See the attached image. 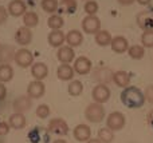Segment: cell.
<instances>
[{
	"mask_svg": "<svg viewBox=\"0 0 153 143\" xmlns=\"http://www.w3.org/2000/svg\"><path fill=\"white\" fill-rule=\"evenodd\" d=\"M120 98H121L122 104L128 109H140L146 102L144 92L138 87H134V86H129V87L124 88Z\"/></svg>",
	"mask_w": 153,
	"mask_h": 143,
	"instance_id": "1",
	"label": "cell"
},
{
	"mask_svg": "<svg viewBox=\"0 0 153 143\" xmlns=\"http://www.w3.org/2000/svg\"><path fill=\"white\" fill-rule=\"evenodd\" d=\"M85 118L90 123H100L105 118V109L100 103H90L85 110Z\"/></svg>",
	"mask_w": 153,
	"mask_h": 143,
	"instance_id": "2",
	"label": "cell"
},
{
	"mask_svg": "<svg viewBox=\"0 0 153 143\" xmlns=\"http://www.w3.org/2000/svg\"><path fill=\"white\" fill-rule=\"evenodd\" d=\"M126 123V118L122 112L120 111H113L108 115L106 118V127L110 128L111 131H120L125 127Z\"/></svg>",
	"mask_w": 153,
	"mask_h": 143,
	"instance_id": "3",
	"label": "cell"
},
{
	"mask_svg": "<svg viewBox=\"0 0 153 143\" xmlns=\"http://www.w3.org/2000/svg\"><path fill=\"white\" fill-rule=\"evenodd\" d=\"M13 60L22 68H28L30 66L34 64V55L27 48H20V50H18L15 52V59Z\"/></svg>",
	"mask_w": 153,
	"mask_h": 143,
	"instance_id": "4",
	"label": "cell"
},
{
	"mask_svg": "<svg viewBox=\"0 0 153 143\" xmlns=\"http://www.w3.org/2000/svg\"><path fill=\"white\" fill-rule=\"evenodd\" d=\"M91 96H93V100H94L95 103L103 104L109 100V98H110V88H109L106 84H100V83H98V84L93 88Z\"/></svg>",
	"mask_w": 153,
	"mask_h": 143,
	"instance_id": "5",
	"label": "cell"
},
{
	"mask_svg": "<svg viewBox=\"0 0 153 143\" xmlns=\"http://www.w3.org/2000/svg\"><path fill=\"white\" fill-rule=\"evenodd\" d=\"M82 29H83V32H86V34H97L98 31L101 29V21L100 19L97 18V16H85L83 19H82Z\"/></svg>",
	"mask_w": 153,
	"mask_h": 143,
	"instance_id": "6",
	"label": "cell"
},
{
	"mask_svg": "<svg viewBox=\"0 0 153 143\" xmlns=\"http://www.w3.org/2000/svg\"><path fill=\"white\" fill-rule=\"evenodd\" d=\"M138 27L144 31H152L153 29V11H141L136 16Z\"/></svg>",
	"mask_w": 153,
	"mask_h": 143,
	"instance_id": "7",
	"label": "cell"
},
{
	"mask_svg": "<svg viewBox=\"0 0 153 143\" xmlns=\"http://www.w3.org/2000/svg\"><path fill=\"white\" fill-rule=\"evenodd\" d=\"M48 131L55 135H67L69 134V125L66 123V120L61 119V118H54L48 123Z\"/></svg>",
	"mask_w": 153,
	"mask_h": 143,
	"instance_id": "8",
	"label": "cell"
},
{
	"mask_svg": "<svg viewBox=\"0 0 153 143\" xmlns=\"http://www.w3.org/2000/svg\"><path fill=\"white\" fill-rule=\"evenodd\" d=\"M32 107V99L28 95H20L13 100L12 109L15 112L19 114H24L26 111H30V109Z\"/></svg>",
	"mask_w": 153,
	"mask_h": 143,
	"instance_id": "9",
	"label": "cell"
},
{
	"mask_svg": "<svg viewBox=\"0 0 153 143\" xmlns=\"http://www.w3.org/2000/svg\"><path fill=\"white\" fill-rule=\"evenodd\" d=\"M46 92V87L45 83L40 82V80H32L28 83L27 86V95L31 99H39L45 95Z\"/></svg>",
	"mask_w": 153,
	"mask_h": 143,
	"instance_id": "10",
	"label": "cell"
},
{
	"mask_svg": "<svg viewBox=\"0 0 153 143\" xmlns=\"http://www.w3.org/2000/svg\"><path fill=\"white\" fill-rule=\"evenodd\" d=\"M91 67H93L91 66V60H90L89 58H86V56H79V58L75 59L73 68H74L75 74L87 75L90 71H91Z\"/></svg>",
	"mask_w": 153,
	"mask_h": 143,
	"instance_id": "11",
	"label": "cell"
},
{
	"mask_svg": "<svg viewBox=\"0 0 153 143\" xmlns=\"http://www.w3.org/2000/svg\"><path fill=\"white\" fill-rule=\"evenodd\" d=\"M73 135L74 139L78 142H87L89 139H91V130L87 125L81 123V125H76L73 130Z\"/></svg>",
	"mask_w": 153,
	"mask_h": 143,
	"instance_id": "12",
	"label": "cell"
},
{
	"mask_svg": "<svg viewBox=\"0 0 153 143\" xmlns=\"http://www.w3.org/2000/svg\"><path fill=\"white\" fill-rule=\"evenodd\" d=\"M56 58H58V60L61 62V63L69 64L74 60L75 52H74V50H73V47H70V45H62V47H59L58 51H56Z\"/></svg>",
	"mask_w": 153,
	"mask_h": 143,
	"instance_id": "13",
	"label": "cell"
},
{
	"mask_svg": "<svg viewBox=\"0 0 153 143\" xmlns=\"http://www.w3.org/2000/svg\"><path fill=\"white\" fill-rule=\"evenodd\" d=\"M8 13L15 18H19V16H23L24 13L27 12V7L26 3L23 0H11L10 4H8Z\"/></svg>",
	"mask_w": 153,
	"mask_h": 143,
	"instance_id": "14",
	"label": "cell"
},
{
	"mask_svg": "<svg viewBox=\"0 0 153 143\" xmlns=\"http://www.w3.org/2000/svg\"><path fill=\"white\" fill-rule=\"evenodd\" d=\"M15 40L18 44L20 45H27L32 42V32L27 27H20L16 29L15 32Z\"/></svg>",
	"mask_w": 153,
	"mask_h": 143,
	"instance_id": "15",
	"label": "cell"
},
{
	"mask_svg": "<svg viewBox=\"0 0 153 143\" xmlns=\"http://www.w3.org/2000/svg\"><path fill=\"white\" fill-rule=\"evenodd\" d=\"M113 71H110L109 68H103V67H100V68L94 70V75H93V79L100 82V84H106L108 82L113 80Z\"/></svg>",
	"mask_w": 153,
	"mask_h": 143,
	"instance_id": "16",
	"label": "cell"
},
{
	"mask_svg": "<svg viewBox=\"0 0 153 143\" xmlns=\"http://www.w3.org/2000/svg\"><path fill=\"white\" fill-rule=\"evenodd\" d=\"M48 130H45L43 127H35L30 133V141L32 143H47L48 142Z\"/></svg>",
	"mask_w": 153,
	"mask_h": 143,
	"instance_id": "17",
	"label": "cell"
},
{
	"mask_svg": "<svg viewBox=\"0 0 153 143\" xmlns=\"http://www.w3.org/2000/svg\"><path fill=\"white\" fill-rule=\"evenodd\" d=\"M31 75L34 76L35 80H40V82H42L48 75V67L46 66L45 63H42V62L34 63L31 66Z\"/></svg>",
	"mask_w": 153,
	"mask_h": 143,
	"instance_id": "18",
	"label": "cell"
},
{
	"mask_svg": "<svg viewBox=\"0 0 153 143\" xmlns=\"http://www.w3.org/2000/svg\"><path fill=\"white\" fill-rule=\"evenodd\" d=\"M75 75V71L70 64H61V66L56 68V76L59 80H63V82H69L73 80Z\"/></svg>",
	"mask_w": 153,
	"mask_h": 143,
	"instance_id": "19",
	"label": "cell"
},
{
	"mask_svg": "<svg viewBox=\"0 0 153 143\" xmlns=\"http://www.w3.org/2000/svg\"><path fill=\"white\" fill-rule=\"evenodd\" d=\"M110 47L116 54H124L129 50V43H128L126 37L116 36V37H113V40H111Z\"/></svg>",
	"mask_w": 153,
	"mask_h": 143,
	"instance_id": "20",
	"label": "cell"
},
{
	"mask_svg": "<svg viewBox=\"0 0 153 143\" xmlns=\"http://www.w3.org/2000/svg\"><path fill=\"white\" fill-rule=\"evenodd\" d=\"M15 52L12 45L1 44L0 45V64H8L15 59Z\"/></svg>",
	"mask_w": 153,
	"mask_h": 143,
	"instance_id": "21",
	"label": "cell"
},
{
	"mask_svg": "<svg viewBox=\"0 0 153 143\" xmlns=\"http://www.w3.org/2000/svg\"><path fill=\"white\" fill-rule=\"evenodd\" d=\"M47 40H48V44H50L51 47L59 48V47H62V44L65 43L66 36H65V34L61 31V29H56V31H53L48 34Z\"/></svg>",
	"mask_w": 153,
	"mask_h": 143,
	"instance_id": "22",
	"label": "cell"
},
{
	"mask_svg": "<svg viewBox=\"0 0 153 143\" xmlns=\"http://www.w3.org/2000/svg\"><path fill=\"white\" fill-rule=\"evenodd\" d=\"M66 43L70 47H78L83 43V35L78 29H71L66 35Z\"/></svg>",
	"mask_w": 153,
	"mask_h": 143,
	"instance_id": "23",
	"label": "cell"
},
{
	"mask_svg": "<svg viewBox=\"0 0 153 143\" xmlns=\"http://www.w3.org/2000/svg\"><path fill=\"white\" fill-rule=\"evenodd\" d=\"M113 82L116 83L118 87L121 88H126L129 87L130 83V75L126 71H116L113 74Z\"/></svg>",
	"mask_w": 153,
	"mask_h": 143,
	"instance_id": "24",
	"label": "cell"
},
{
	"mask_svg": "<svg viewBox=\"0 0 153 143\" xmlns=\"http://www.w3.org/2000/svg\"><path fill=\"white\" fill-rule=\"evenodd\" d=\"M8 123H10L11 128H15V130H22V128L26 127V117H24L23 114H19V112H13L12 115L10 117V120H8Z\"/></svg>",
	"mask_w": 153,
	"mask_h": 143,
	"instance_id": "25",
	"label": "cell"
},
{
	"mask_svg": "<svg viewBox=\"0 0 153 143\" xmlns=\"http://www.w3.org/2000/svg\"><path fill=\"white\" fill-rule=\"evenodd\" d=\"M111 40H113V37H111L110 32L106 31V29H100V31L95 34V43H97L100 47L110 45Z\"/></svg>",
	"mask_w": 153,
	"mask_h": 143,
	"instance_id": "26",
	"label": "cell"
},
{
	"mask_svg": "<svg viewBox=\"0 0 153 143\" xmlns=\"http://www.w3.org/2000/svg\"><path fill=\"white\" fill-rule=\"evenodd\" d=\"M23 23H24V27L31 29L38 26V23H39V16H38V13L34 12V11H27L23 15Z\"/></svg>",
	"mask_w": 153,
	"mask_h": 143,
	"instance_id": "27",
	"label": "cell"
},
{
	"mask_svg": "<svg viewBox=\"0 0 153 143\" xmlns=\"http://www.w3.org/2000/svg\"><path fill=\"white\" fill-rule=\"evenodd\" d=\"M76 7H78L76 0H61L58 11L59 12H65V13H70V15H71V13H75Z\"/></svg>",
	"mask_w": 153,
	"mask_h": 143,
	"instance_id": "28",
	"label": "cell"
},
{
	"mask_svg": "<svg viewBox=\"0 0 153 143\" xmlns=\"http://www.w3.org/2000/svg\"><path fill=\"white\" fill-rule=\"evenodd\" d=\"M13 78V68L10 64H0V82L7 83Z\"/></svg>",
	"mask_w": 153,
	"mask_h": 143,
	"instance_id": "29",
	"label": "cell"
},
{
	"mask_svg": "<svg viewBox=\"0 0 153 143\" xmlns=\"http://www.w3.org/2000/svg\"><path fill=\"white\" fill-rule=\"evenodd\" d=\"M128 54H129V56L132 59H134V60H140V59H143L144 55H145V48L140 44L130 45L129 50H128Z\"/></svg>",
	"mask_w": 153,
	"mask_h": 143,
	"instance_id": "30",
	"label": "cell"
},
{
	"mask_svg": "<svg viewBox=\"0 0 153 143\" xmlns=\"http://www.w3.org/2000/svg\"><path fill=\"white\" fill-rule=\"evenodd\" d=\"M98 139L102 143H111L114 141V131L108 127H102L98 130Z\"/></svg>",
	"mask_w": 153,
	"mask_h": 143,
	"instance_id": "31",
	"label": "cell"
},
{
	"mask_svg": "<svg viewBox=\"0 0 153 143\" xmlns=\"http://www.w3.org/2000/svg\"><path fill=\"white\" fill-rule=\"evenodd\" d=\"M40 7L45 12L47 13H54L58 11L59 8V1L58 0H42L40 1Z\"/></svg>",
	"mask_w": 153,
	"mask_h": 143,
	"instance_id": "32",
	"label": "cell"
},
{
	"mask_svg": "<svg viewBox=\"0 0 153 143\" xmlns=\"http://www.w3.org/2000/svg\"><path fill=\"white\" fill-rule=\"evenodd\" d=\"M67 92L71 96H79L83 92V84H82L81 80H71L67 87Z\"/></svg>",
	"mask_w": 153,
	"mask_h": 143,
	"instance_id": "33",
	"label": "cell"
},
{
	"mask_svg": "<svg viewBox=\"0 0 153 143\" xmlns=\"http://www.w3.org/2000/svg\"><path fill=\"white\" fill-rule=\"evenodd\" d=\"M63 24H65L63 18H62V16H59V15H51L50 18H48V20H47V26L50 27L53 31L61 29L62 27H63Z\"/></svg>",
	"mask_w": 153,
	"mask_h": 143,
	"instance_id": "34",
	"label": "cell"
},
{
	"mask_svg": "<svg viewBox=\"0 0 153 143\" xmlns=\"http://www.w3.org/2000/svg\"><path fill=\"white\" fill-rule=\"evenodd\" d=\"M141 43L144 48H153V29L152 31H144L141 35Z\"/></svg>",
	"mask_w": 153,
	"mask_h": 143,
	"instance_id": "35",
	"label": "cell"
},
{
	"mask_svg": "<svg viewBox=\"0 0 153 143\" xmlns=\"http://www.w3.org/2000/svg\"><path fill=\"white\" fill-rule=\"evenodd\" d=\"M83 10L87 15L90 16H94L95 13L98 12V3L94 1V0H87L83 5Z\"/></svg>",
	"mask_w": 153,
	"mask_h": 143,
	"instance_id": "36",
	"label": "cell"
},
{
	"mask_svg": "<svg viewBox=\"0 0 153 143\" xmlns=\"http://www.w3.org/2000/svg\"><path fill=\"white\" fill-rule=\"evenodd\" d=\"M50 107L47 106V104H39V106L36 107V117L40 118V119H46V118L50 117Z\"/></svg>",
	"mask_w": 153,
	"mask_h": 143,
	"instance_id": "37",
	"label": "cell"
},
{
	"mask_svg": "<svg viewBox=\"0 0 153 143\" xmlns=\"http://www.w3.org/2000/svg\"><path fill=\"white\" fill-rule=\"evenodd\" d=\"M144 95H145V100L153 104V84L148 86V87L145 88V91H144Z\"/></svg>",
	"mask_w": 153,
	"mask_h": 143,
	"instance_id": "38",
	"label": "cell"
},
{
	"mask_svg": "<svg viewBox=\"0 0 153 143\" xmlns=\"http://www.w3.org/2000/svg\"><path fill=\"white\" fill-rule=\"evenodd\" d=\"M10 130H11L10 123H7V122H0V136L7 135V134L10 133Z\"/></svg>",
	"mask_w": 153,
	"mask_h": 143,
	"instance_id": "39",
	"label": "cell"
},
{
	"mask_svg": "<svg viewBox=\"0 0 153 143\" xmlns=\"http://www.w3.org/2000/svg\"><path fill=\"white\" fill-rule=\"evenodd\" d=\"M7 19H8V10L5 7H3V5H0V26L4 24L7 21Z\"/></svg>",
	"mask_w": 153,
	"mask_h": 143,
	"instance_id": "40",
	"label": "cell"
},
{
	"mask_svg": "<svg viewBox=\"0 0 153 143\" xmlns=\"http://www.w3.org/2000/svg\"><path fill=\"white\" fill-rule=\"evenodd\" d=\"M5 96H7V87L4 86V83L0 82V102L4 100Z\"/></svg>",
	"mask_w": 153,
	"mask_h": 143,
	"instance_id": "41",
	"label": "cell"
},
{
	"mask_svg": "<svg viewBox=\"0 0 153 143\" xmlns=\"http://www.w3.org/2000/svg\"><path fill=\"white\" fill-rule=\"evenodd\" d=\"M146 120H148V125L153 128V109L148 112V117H146Z\"/></svg>",
	"mask_w": 153,
	"mask_h": 143,
	"instance_id": "42",
	"label": "cell"
},
{
	"mask_svg": "<svg viewBox=\"0 0 153 143\" xmlns=\"http://www.w3.org/2000/svg\"><path fill=\"white\" fill-rule=\"evenodd\" d=\"M117 1H118L121 5H132L136 0H117Z\"/></svg>",
	"mask_w": 153,
	"mask_h": 143,
	"instance_id": "43",
	"label": "cell"
},
{
	"mask_svg": "<svg viewBox=\"0 0 153 143\" xmlns=\"http://www.w3.org/2000/svg\"><path fill=\"white\" fill-rule=\"evenodd\" d=\"M136 1H137L138 4H141V5H148L152 0H136Z\"/></svg>",
	"mask_w": 153,
	"mask_h": 143,
	"instance_id": "44",
	"label": "cell"
},
{
	"mask_svg": "<svg viewBox=\"0 0 153 143\" xmlns=\"http://www.w3.org/2000/svg\"><path fill=\"white\" fill-rule=\"evenodd\" d=\"M86 143H102V142H101L98 138H91V139H89Z\"/></svg>",
	"mask_w": 153,
	"mask_h": 143,
	"instance_id": "45",
	"label": "cell"
},
{
	"mask_svg": "<svg viewBox=\"0 0 153 143\" xmlns=\"http://www.w3.org/2000/svg\"><path fill=\"white\" fill-rule=\"evenodd\" d=\"M53 143H67L65 139H56V141H54Z\"/></svg>",
	"mask_w": 153,
	"mask_h": 143,
	"instance_id": "46",
	"label": "cell"
},
{
	"mask_svg": "<svg viewBox=\"0 0 153 143\" xmlns=\"http://www.w3.org/2000/svg\"><path fill=\"white\" fill-rule=\"evenodd\" d=\"M0 45H1V44H0Z\"/></svg>",
	"mask_w": 153,
	"mask_h": 143,
	"instance_id": "47",
	"label": "cell"
}]
</instances>
